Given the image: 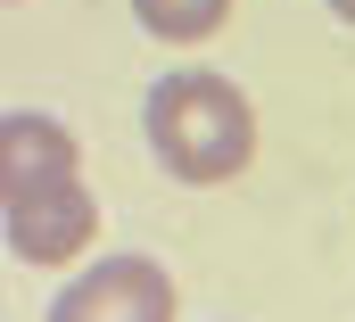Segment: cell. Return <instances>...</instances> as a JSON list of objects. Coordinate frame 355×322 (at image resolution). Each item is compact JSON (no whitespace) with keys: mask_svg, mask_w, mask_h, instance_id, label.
Here are the masks:
<instances>
[{"mask_svg":"<svg viewBox=\"0 0 355 322\" xmlns=\"http://www.w3.org/2000/svg\"><path fill=\"white\" fill-rule=\"evenodd\" d=\"M141 133H149V158L166 165L190 190H215L232 182L240 165L257 158V99L215 67H182L157 75L141 99Z\"/></svg>","mask_w":355,"mask_h":322,"instance_id":"1","label":"cell"},{"mask_svg":"<svg viewBox=\"0 0 355 322\" xmlns=\"http://www.w3.org/2000/svg\"><path fill=\"white\" fill-rule=\"evenodd\" d=\"M174 273L157 256H99L83 264L58 298H50V322H174Z\"/></svg>","mask_w":355,"mask_h":322,"instance_id":"2","label":"cell"},{"mask_svg":"<svg viewBox=\"0 0 355 322\" xmlns=\"http://www.w3.org/2000/svg\"><path fill=\"white\" fill-rule=\"evenodd\" d=\"M0 223H8V256H17V264H75V256H91V240H99V198H91L83 173H58V182H42V190L8 198Z\"/></svg>","mask_w":355,"mask_h":322,"instance_id":"3","label":"cell"},{"mask_svg":"<svg viewBox=\"0 0 355 322\" xmlns=\"http://www.w3.org/2000/svg\"><path fill=\"white\" fill-rule=\"evenodd\" d=\"M58 173H83L75 133L58 116H42V108H0V207L42 190V182H58Z\"/></svg>","mask_w":355,"mask_h":322,"instance_id":"4","label":"cell"},{"mask_svg":"<svg viewBox=\"0 0 355 322\" xmlns=\"http://www.w3.org/2000/svg\"><path fill=\"white\" fill-rule=\"evenodd\" d=\"M232 0H132V25L149 42H215Z\"/></svg>","mask_w":355,"mask_h":322,"instance_id":"5","label":"cell"},{"mask_svg":"<svg viewBox=\"0 0 355 322\" xmlns=\"http://www.w3.org/2000/svg\"><path fill=\"white\" fill-rule=\"evenodd\" d=\"M322 8H331V17H339V25H355V0H322Z\"/></svg>","mask_w":355,"mask_h":322,"instance_id":"6","label":"cell"},{"mask_svg":"<svg viewBox=\"0 0 355 322\" xmlns=\"http://www.w3.org/2000/svg\"><path fill=\"white\" fill-rule=\"evenodd\" d=\"M0 8H8V0H0Z\"/></svg>","mask_w":355,"mask_h":322,"instance_id":"7","label":"cell"}]
</instances>
